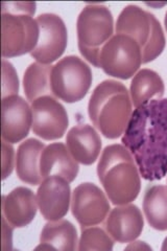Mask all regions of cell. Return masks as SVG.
<instances>
[{
    "label": "cell",
    "mask_w": 167,
    "mask_h": 251,
    "mask_svg": "<svg viewBox=\"0 0 167 251\" xmlns=\"http://www.w3.org/2000/svg\"><path fill=\"white\" fill-rule=\"evenodd\" d=\"M148 181L167 175V99H156L135 108L121 138Z\"/></svg>",
    "instance_id": "obj_1"
},
{
    "label": "cell",
    "mask_w": 167,
    "mask_h": 251,
    "mask_svg": "<svg viewBox=\"0 0 167 251\" xmlns=\"http://www.w3.org/2000/svg\"><path fill=\"white\" fill-rule=\"evenodd\" d=\"M97 176L109 200L124 205L137 199L141 190L140 172L133 155L123 145H111L102 151Z\"/></svg>",
    "instance_id": "obj_2"
},
{
    "label": "cell",
    "mask_w": 167,
    "mask_h": 251,
    "mask_svg": "<svg viewBox=\"0 0 167 251\" xmlns=\"http://www.w3.org/2000/svg\"><path fill=\"white\" fill-rule=\"evenodd\" d=\"M132 99L125 86L106 80L96 86L88 104L90 121L101 134L115 139L123 135L133 113Z\"/></svg>",
    "instance_id": "obj_3"
},
{
    "label": "cell",
    "mask_w": 167,
    "mask_h": 251,
    "mask_svg": "<svg viewBox=\"0 0 167 251\" xmlns=\"http://www.w3.org/2000/svg\"><path fill=\"white\" fill-rule=\"evenodd\" d=\"M76 31L79 52L99 68L100 49L114 36L112 13L105 5H86L77 17Z\"/></svg>",
    "instance_id": "obj_4"
},
{
    "label": "cell",
    "mask_w": 167,
    "mask_h": 251,
    "mask_svg": "<svg viewBox=\"0 0 167 251\" xmlns=\"http://www.w3.org/2000/svg\"><path fill=\"white\" fill-rule=\"evenodd\" d=\"M52 94L65 103H76L88 93L93 75L88 64L76 56L61 59L51 70Z\"/></svg>",
    "instance_id": "obj_5"
},
{
    "label": "cell",
    "mask_w": 167,
    "mask_h": 251,
    "mask_svg": "<svg viewBox=\"0 0 167 251\" xmlns=\"http://www.w3.org/2000/svg\"><path fill=\"white\" fill-rule=\"evenodd\" d=\"M141 64V46L129 36L116 34L100 49L99 68L110 76L129 80Z\"/></svg>",
    "instance_id": "obj_6"
},
{
    "label": "cell",
    "mask_w": 167,
    "mask_h": 251,
    "mask_svg": "<svg viewBox=\"0 0 167 251\" xmlns=\"http://www.w3.org/2000/svg\"><path fill=\"white\" fill-rule=\"evenodd\" d=\"M2 58H15L33 51L39 42L40 27L27 15L2 14Z\"/></svg>",
    "instance_id": "obj_7"
},
{
    "label": "cell",
    "mask_w": 167,
    "mask_h": 251,
    "mask_svg": "<svg viewBox=\"0 0 167 251\" xmlns=\"http://www.w3.org/2000/svg\"><path fill=\"white\" fill-rule=\"evenodd\" d=\"M40 27V38L30 56L42 64L51 65L62 57L68 44V31L64 21L59 15L42 14L37 17Z\"/></svg>",
    "instance_id": "obj_8"
},
{
    "label": "cell",
    "mask_w": 167,
    "mask_h": 251,
    "mask_svg": "<svg viewBox=\"0 0 167 251\" xmlns=\"http://www.w3.org/2000/svg\"><path fill=\"white\" fill-rule=\"evenodd\" d=\"M33 126L31 130L44 140L60 139L69 126L65 107L52 96H44L31 103Z\"/></svg>",
    "instance_id": "obj_9"
},
{
    "label": "cell",
    "mask_w": 167,
    "mask_h": 251,
    "mask_svg": "<svg viewBox=\"0 0 167 251\" xmlns=\"http://www.w3.org/2000/svg\"><path fill=\"white\" fill-rule=\"evenodd\" d=\"M110 210L109 200L98 186L85 182L74 188L71 198V211L82 227L102 223Z\"/></svg>",
    "instance_id": "obj_10"
},
{
    "label": "cell",
    "mask_w": 167,
    "mask_h": 251,
    "mask_svg": "<svg viewBox=\"0 0 167 251\" xmlns=\"http://www.w3.org/2000/svg\"><path fill=\"white\" fill-rule=\"evenodd\" d=\"M66 179L52 176L43 179L37 191L40 213L47 221H59L64 218L70 206L71 188Z\"/></svg>",
    "instance_id": "obj_11"
},
{
    "label": "cell",
    "mask_w": 167,
    "mask_h": 251,
    "mask_svg": "<svg viewBox=\"0 0 167 251\" xmlns=\"http://www.w3.org/2000/svg\"><path fill=\"white\" fill-rule=\"evenodd\" d=\"M2 139L17 144L24 139L33 126V111L18 94L2 99Z\"/></svg>",
    "instance_id": "obj_12"
},
{
    "label": "cell",
    "mask_w": 167,
    "mask_h": 251,
    "mask_svg": "<svg viewBox=\"0 0 167 251\" xmlns=\"http://www.w3.org/2000/svg\"><path fill=\"white\" fill-rule=\"evenodd\" d=\"M143 227L141 210L134 204L118 205L110 211L106 218L105 228L107 232L118 243H131L139 238Z\"/></svg>",
    "instance_id": "obj_13"
},
{
    "label": "cell",
    "mask_w": 167,
    "mask_h": 251,
    "mask_svg": "<svg viewBox=\"0 0 167 251\" xmlns=\"http://www.w3.org/2000/svg\"><path fill=\"white\" fill-rule=\"evenodd\" d=\"M38 208L37 196L27 187H16L2 196V216L14 228H22L33 222Z\"/></svg>",
    "instance_id": "obj_14"
},
{
    "label": "cell",
    "mask_w": 167,
    "mask_h": 251,
    "mask_svg": "<svg viewBox=\"0 0 167 251\" xmlns=\"http://www.w3.org/2000/svg\"><path fill=\"white\" fill-rule=\"evenodd\" d=\"M78 172V162L70 154L67 146L54 143L45 147L40 158V173L43 179L59 176L71 183L77 177Z\"/></svg>",
    "instance_id": "obj_15"
},
{
    "label": "cell",
    "mask_w": 167,
    "mask_h": 251,
    "mask_svg": "<svg viewBox=\"0 0 167 251\" xmlns=\"http://www.w3.org/2000/svg\"><path fill=\"white\" fill-rule=\"evenodd\" d=\"M66 146L78 163L91 166L98 159L101 151V139L92 126L77 125L67 133Z\"/></svg>",
    "instance_id": "obj_16"
},
{
    "label": "cell",
    "mask_w": 167,
    "mask_h": 251,
    "mask_svg": "<svg viewBox=\"0 0 167 251\" xmlns=\"http://www.w3.org/2000/svg\"><path fill=\"white\" fill-rule=\"evenodd\" d=\"M45 145L36 138H29L20 144L16 155V172L22 182L38 185L43 178L40 173V158Z\"/></svg>",
    "instance_id": "obj_17"
},
{
    "label": "cell",
    "mask_w": 167,
    "mask_h": 251,
    "mask_svg": "<svg viewBox=\"0 0 167 251\" xmlns=\"http://www.w3.org/2000/svg\"><path fill=\"white\" fill-rule=\"evenodd\" d=\"M77 231L75 226L67 220L49 221L46 223L40 235V245L36 250H64L76 249Z\"/></svg>",
    "instance_id": "obj_18"
},
{
    "label": "cell",
    "mask_w": 167,
    "mask_h": 251,
    "mask_svg": "<svg viewBox=\"0 0 167 251\" xmlns=\"http://www.w3.org/2000/svg\"><path fill=\"white\" fill-rule=\"evenodd\" d=\"M116 34L125 35L136 40L142 47L145 45L150 31V13L137 5H128L119 14L115 25Z\"/></svg>",
    "instance_id": "obj_19"
},
{
    "label": "cell",
    "mask_w": 167,
    "mask_h": 251,
    "mask_svg": "<svg viewBox=\"0 0 167 251\" xmlns=\"http://www.w3.org/2000/svg\"><path fill=\"white\" fill-rule=\"evenodd\" d=\"M165 86L162 77L154 70L142 69L134 75L130 93L135 108L147 104L149 100L162 99Z\"/></svg>",
    "instance_id": "obj_20"
},
{
    "label": "cell",
    "mask_w": 167,
    "mask_h": 251,
    "mask_svg": "<svg viewBox=\"0 0 167 251\" xmlns=\"http://www.w3.org/2000/svg\"><path fill=\"white\" fill-rule=\"evenodd\" d=\"M143 211L148 224L156 230H167V186L148 187L143 199Z\"/></svg>",
    "instance_id": "obj_21"
},
{
    "label": "cell",
    "mask_w": 167,
    "mask_h": 251,
    "mask_svg": "<svg viewBox=\"0 0 167 251\" xmlns=\"http://www.w3.org/2000/svg\"><path fill=\"white\" fill-rule=\"evenodd\" d=\"M52 67L35 62L26 68L23 75V88L30 103L44 96H53L50 81Z\"/></svg>",
    "instance_id": "obj_22"
},
{
    "label": "cell",
    "mask_w": 167,
    "mask_h": 251,
    "mask_svg": "<svg viewBox=\"0 0 167 251\" xmlns=\"http://www.w3.org/2000/svg\"><path fill=\"white\" fill-rule=\"evenodd\" d=\"M165 36L160 22L155 15L150 14V31L145 45L142 47V64L156 60L165 49Z\"/></svg>",
    "instance_id": "obj_23"
},
{
    "label": "cell",
    "mask_w": 167,
    "mask_h": 251,
    "mask_svg": "<svg viewBox=\"0 0 167 251\" xmlns=\"http://www.w3.org/2000/svg\"><path fill=\"white\" fill-rule=\"evenodd\" d=\"M114 246V240L109 237L108 232L99 227H82V235L77 249L85 250H105L111 251Z\"/></svg>",
    "instance_id": "obj_24"
},
{
    "label": "cell",
    "mask_w": 167,
    "mask_h": 251,
    "mask_svg": "<svg viewBox=\"0 0 167 251\" xmlns=\"http://www.w3.org/2000/svg\"><path fill=\"white\" fill-rule=\"evenodd\" d=\"M2 99L16 96L19 92V78L12 63L2 60Z\"/></svg>",
    "instance_id": "obj_25"
},
{
    "label": "cell",
    "mask_w": 167,
    "mask_h": 251,
    "mask_svg": "<svg viewBox=\"0 0 167 251\" xmlns=\"http://www.w3.org/2000/svg\"><path fill=\"white\" fill-rule=\"evenodd\" d=\"M35 2H2V14L13 15H27L33 16L36 13Z\"/></svg>",
    "instance_id": "obj_26"
},
{
    "label": "cell",
    "mask_w": 167,
    "mask_h": 251,
    "mask_svg": "<svg viewBox=\"0 0 167 251\" xmlns=\"http://www.w3.org/2000/svg\"><path fill=\"white\" fill-rule=\"evenodd\" d=\"M2 180L10 177L14 170L15 150L12 144L2 139Z\"/></svg>",
    "instance_id": "obj_27"
},
{
    "label": "cell",
    "mask_w": 167,
    "mask_h": 251,
    "mask_svg": "<svg viewBox=\"0 0 167 251\" xmlns=\"http://www.w3.org/2000/svg\"><path fill=\"white\" fill-rule=\"evenodd\" d=\"M13 228L14 227L2 216V250L13 249Z\"/></svg>",
    "instance_id": "obj_28"
},
{
    "label": "cell",
    "mask_w": 167,
    "mask_h": 251,
    "mask_svg": "<svg viewBox=\"0 0 167 251\" xmlns=\"http://www.w3.org/2000/svg\"><path fill=\"white\" fill-rule=\"evenodd\" d=\"M126 250H152V248H150L146 243L144 242H140V241H137V242H134L131 243V244L125 248Z\"/></svg>",
    "instance_id": "obj_29"
},
{
    "label": "cell",
    "mask_w": 167,
    "mask_h": 251,
    "mask_svg": "<svg viewBox=\"0 0 167 251\" xmlns=\"http://www.w3.org/2000/svg\"><path fill=\"white\" fill-rule=\"evenodd\" d=\"M162 251H167V237L165 238L164 242H163V245H162V248H161Z\"/></svg>",
    "instance_id": "obj_30"
},
{
    "label": "cell",
    "mask_w": 167,
    "mask_h": 251,
    "mask_svg": "<svg viewBox=\"0 0 167 251\" xmlns=\"http://www.w3.org/2000/svg\"><path fill=\"white\" fill-rule=\"evenodd\" d=\"M164 22H165V27H166V30H167V13H166V15H165V20H164Z\"/></svg>",
    "instance_id": "obj_31"
}]
</instances>
